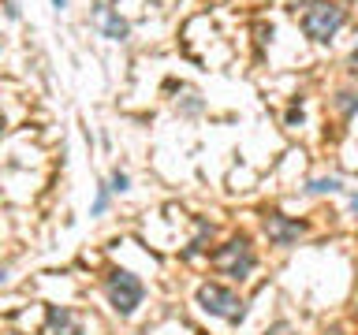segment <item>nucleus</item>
Masks as SVG:
<instances>
[{"label": "nucleus", "mask_w": 358, "mask_h": 335, "mask_svg": "<svg viewBox=\"0 0 358 335\" xmlns=\"http://www.w3.org/2000/svg\"><path fill=\"white\" fill-rule=\"evenodd\" d=\"M265 234L273 246H280V250H291V246H299V239L306 234V223L291 220L284 212H265Z\"/></svg>", "instance_id": "39448f33"}, {"label": "nucleus", "mask_w": 358, "mask_h": 335, "mask_svg": "<svg viewBox=\"0 0 358 335\" xmlns=\"http://www.w3.org/2000/svg\"><path fill=\"white\" fill-rule=\"evenodd\" d=\"M206 239H213V223H206V220H198V234H194V242H190L187 246V261H190V257H198L201 250H206Z\"/></svg>", "instance_id": "6e6552de"}, {"label": "nucleus", "mask_w": 358, "mask_h": 335, "mask_svg": "<svg viewBox=\"0 0 358 335\" xmlns=\"http://www.w3.org/2000/svg\"><path fill=\"white\" fill-rule=\"evenodd\" d=\"M41 335H83V328H78V320H75L71 309H64V306H45Z\"/></svg>", "instance_id": "0eeeda50"}, {"label": "nucleus", "mask_w": 358, "mask_h": 335, "mask_svg": "<svg viewBox=\"0 0 358 335\" xmlns=\"http://www.w3.org/2000/svg\"><path fill=\"white\" fill-rule=\"evenodd\" d=\"M254 265H257V257H254V246L246 234H235V239H228L220 246V250H213V268L228 279H239V283L250 279Z\"/></svg>", "instance_id": "f03ea898"}, {"label": "nucleus", "mask_w": 358, "mask_h": 335, "mask_svg": "<svg viewBox=\"0 0 358 335\" xmlns=\"http://www.w3.org/2000/svg\"><path fill=\"white\" fill-rule=\"evenodd\" d=\"M295 123H302V100H295L291 112H287V127H295Z\"/></svg>", "instance_id": "ddd939ff"}, {"label": "nucleus", "mask_w": 358, "mask_h": 335, "mask_svg": "<svg viewBox=\"0 0 358 335\" xmlns=\"http://www.w3.org/2000/svg\"><path fill=\"white\" fill-rule=\"evenodd\" d=\"M4 15L8 19H19V4H15V0H4Z\"/></svg>", "instance_id": "4468645a"}, {"label": "nucleus", "mask_w": 358, "mask_h": 335, "mask_svg": "<svg viewBox=\"0 0 358 335\" xmlns=\"http://www.w3.org/2000/svg\"><path fill=\"white\" fill-rule=\"evenodd\" d=\"M198 306L209 313V317H220L228 324H243L246 320V302L235 295L231 287H220V283H201L198 287Z\"/></svg>", "instance_id": "20e7f679"}, {"label": "nucleus", "mask_w": 358, "mask_h": 335, "mask_svg": "<svg viewBox=\"0 0 358 335\" xmlns=\"http://www.w3.org/2000/svg\"><path fill=\"white\" fill-rule=\"evenodd\" d=\"M108 201H112V190H108V186H101V190H97V198H94V209H90V216H105Z\"/></svg>", "instance_id": "f8f14e48"}, {"label": "nucleus", "mask_w": 358, "mask_h": 335, "mask_svg": "<svg viewBox=\"0 0 358 335\" xmlns=\"http://www.w3.org/2000/svg\"><path fill=\"white\" fill-rule=\"evenodd\" d=\"M105 298H108V306L116 309L120 317H131V313L142 306L145 287H142V279L134 272H127V268H112V272L105 276Z\"/></svg>", "instance_id": "7ed1b4c3"}, {"label": "nucleus", "mask_w": 358, "mask_h": 335, "mask_svg": "<svg viewBox=\"0 0 358 335\" xmlns=\"http://www.w3.org/2000/svg\"><path fill=\"white\" fill-rule=\"evenodd\" d=\"M302 34H306L310 41H317V45H329L336 34L343 30V22H347V11L340 4H329V0H310L306 8H302Z\"/></svg>", "instance_id": "f257e3e1"}, {"label": "nucleus", "mask_w": 358, "mask_h": 335, "mask_svg": "<svg viewBox=\"0 0 358 335\" xmlns=\"http://www.w3.org/2000/svg\"><path fill=\"white\" fill-rule=\"evenodd\" d=\"M265 335H291V324H273Z\"/></svg>", "instance_id": "2eb2a0df"}, {"label": "nucleus", "mask_w": 358, "mask_h": 335, "mask_svg": "<svg viewBox=\"0 0 358 335\" xmlns=\"http://www.w3.org/2000/svg\"><path fill=\"white\" fill-rule=\"evenodd\" d=\"M94 19H97V27L108 41H127L131 38V22L123 19L120 11H112L108 4H94Z\"/></svg>", "instance_id": "423d86ee"}, {"label": "nucleus", "mask_w": 358, "mask_h": 335, "mask_svg": "<svg viewBox=\"0 0 358 335\" xmlns=\"http://www.w3.org/2000/svg\"><path fill=\"white\" fill-rule=\"evenodd\" d=\"M351 212H355V216H358V194H351Z\"/></svg>", "instance_id": "dca6fc26"}, {"label": "nucleus", "mask_w": 358, "mask_h": 335, "mask_svg": "<svg viewBox=\"0 0 358 335\" xmlns=\"http://www.w3.org/2000/svg\"><path fill=\"white\" fill-rule=\"evenodd\" d=\"M336 190H343V183L336 175H329V179H310L306 183V194H336Z\"/></svg>", "instance_id": "1a4fd4ad"}, {"label": "nucleus", "mask_w": 358, "mask_h": 335, "mask_svg": "<svg viewBox=\"0 0 358 335\" xmlns=\"http://www.w3.org/2000/svg\"><path fill=\"white\" fill-rule=\"evenodd\" d=\"M52 8H56V11H64V8H67V0H52Z\"/></svg>", "instance_id": "f3484780"}, {"label": "nucleus", "mask_w": 358, "mask_h": 335, "mask_svg": "<svg viewBox=\"0 0 358 335\" xmlns=\"http://www.w3.org/2000/svg\"><path fill=\"white\" fill-rule=\"evenodd\" d=\"M332 105H336V108H340V112H343V116H347V119H351V116H355V112H358V94H351V89H343V94H340V97H336V100H332Z\"/></svg>", "instance_id": "9d476101"}, {"label": "nucleus", "mask_w": 358, "mask_h": 335, "mask_svg": "<svg viewBox=\"0 0 358 335\" xmlns=\"http://www.w3.org/2000/svg\"><path fill=\"white\" fill-rule=\"evenodd\" d=\"M108 190H112V194H127V190H131L127 172H120V168H116V172H112V179H108Z\"/></svg>", "instance_id": "9b49d317"}]
</instances>
